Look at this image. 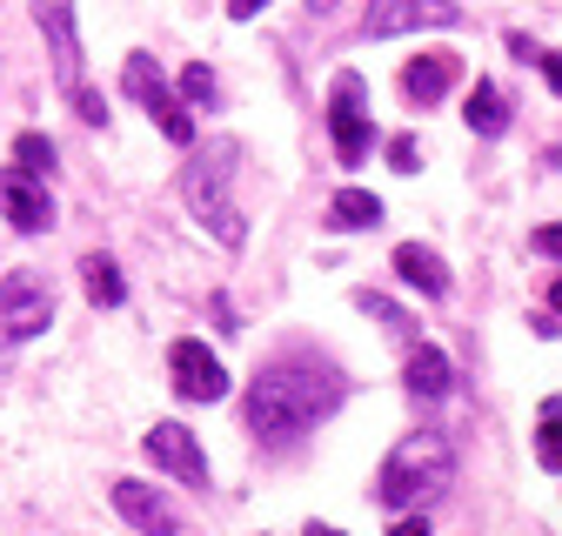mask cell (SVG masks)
Segmentation results:
<instances>
[{
	"label": "cell",
	"instance_id": "8fae6325",
	"mask_svg": "<svg viewBox=\"0 0 562 536\" xmlns=\"http://www.w3.org/2000/svg\"><path fill=\"white\" fill-rule=\"evenodd\" d=\"M168 369H175V389L188 402H222L228 395V369L207 356V343H175L168 349Z\"/></svg>",
	"mask_w": 562,
	"mask_h": 536
},
{
	"label": "cell",
	"instance_id": "4316f807",
	"mask_svg": "<svg viewBox=\"0 0 562 536\" xmlns=\"http://www.w3.org/2000/svg\"><path fill=\"white\" fill-rule=\"evenodd\" d=\"M536 60H542V75H549V88L562 94V54H536Z\"/></svg>",
	"mask_w": 562,
	"mask_h": 536
},
{
	"label": "cell",
	"instance_id": "cb8c5ba5",
	"mask_svg": "<svg viewBox=\"0 0 562 536\" xmlns=\"http://www.w3.org/2000/svg\"><path fill=\"white\" fill-rule=\"evenodd\" d=\"M75 114H81V121H108V108H101V94H88V88H81V101H75Z\"/></svg>",
	"mask_w": 562,
	"mask_h": 536
},
{
	"label": "cell",
	"instance_id": "83f0119b",
	"mask_svg": "<svg viewBox=\"0 0 562 536\" xmlns=\"http://www.w3.org/2000/svg\"><path fill=\"white\" fill-rule=\"evenodd\" d=\"M389 536H429V523H422V516H402V523H395Z\"/></svg>",
	"mask_w": 562,
	"mask_h": 536
},
{
	"label": "cell",
	"instance_id": "7a4b0ae2",
	"mask_svg": "<svg viewBox=\"0 0 562 536\" xmlns=\"http://www.w3.org/2000/svg\"><path fill=\"white\" fill-rule=\"evenodd\" d=\"M456 477V449L436 436V429H415L389 449V462L375 469V503L389 510H415V503H429L442 483Z\"/></svg>",
	"mask_w": 562,
	"mask_h": 536
},
{
	"label": "cell",
	"instance_id": "2e32d148",
	"mask_svg": "<svg viewBox=\"0 0 562 536\" xmlns=\"http://www.w3.org/2000/svg\"><path fill=\"white\" fill-rule=\"evenodd\" d=\"M375 222H382V201H375L369 188H341V194L328 201V228H341V235H348V228H375Z\"/></svg>",
	"mask_w": 562,
	"mask_h": 536
},
{
	"label": "cell",
	"instance_id": "ffe728a7",
	"mask_svg": "<svg viewBox=\"0 0 562 536\" xmlns=\"http://www.w3.org/2000/svg\"><path fill=\"white\" fill-rule=\"evenodd\" d=\"M536 456H542V469H562V402H549V423L536 436Z\"/></svg>",
	"mask_w": 562,
	"mask_h": 536
},
{
	"label": "cell",
	"instance_id": "5b68a950",
	"mask_svg": "<svg viewBox=\"0 0 562 536\" xmlns=\"http://www.w3.org/2000/svg\"><path fill=\"white\" fill-rule=\"evenodd\" d=\"M328 134H335V161L341 168H356L369 155V142H375V127H369V81L348 75V67L328 88Z\"/></svg>",
	"mask_w": 562,
	"mask_h": 536
},
{
	"label": "cell",
	"instance_id": "9a60e30c",
	"mask_svg": "<svg viewBox=\"0 0 562 536\" xmlns=\"http://www.w3.org/2000/svg\"><path fill=\"white\" fill-rule=\"evenodd\" d=\"M402 382L422 395V402H436V395H449V382H456V369H449V356L442 349H429L422 343L415 356H408V369H402Z\"/></svg>",
	"mask_w": 562,
	"mask_h": 536
},
{
	"label": "cell",
	"instance_id": "ac0fdd59",
	"mask_svg": "<svg viewBox=\"0 0 562 536\" xmlns=\"http://www.w3.org/2000/svg\"><path fill=\"white\" fill-rule=\"evenodd\" d=\"M462 114H469V127H475V134H503V127H509V101H503V88H496V81H475Z\"/></svg>",
	"mask_w": 562,
	"mask_h": 536
},
{
	"label": "cell",
	"instance_id": "30bf717a",
	"mask_svg": "<svg viewBox=\"0 0 562 536\" xmlns=\"http://www.w3.org/2000/svg\"><path fill=\"white\" fill-rule=\"evenodd\" d=\"M0 215H8L21 235H41V228H54V194L21 168H0Z\"/></svg>",
	"mask_w": 562,
	"mask_h": 536
},
{
	"label": "cell",
	"instance_id": "ba28073f",
	"mask_svg": "<svg viewBox=\"0 0 562 536\" xmlns=\"http://www.w3.org/2000/svg\"><path fill=\"white\" fill-rule=\"evenodd\" d=\"M140 449H148V462H155V469H168L175 483L207 490V456H201V443H194V429H188V423H155L148 436H140Z\"/></svg>",
	"mask_w": 562,
	"mask_h": 536
},
{
	"label": "cell",
	"instance_id": "7402d4cb",
	"mask_svg": "<svg viewBox=\"0 0 562 536\" xmlns=\"http://www.w3.org/2000/svg\"><path fill=\"white\" fill-rule=\"evenodd\" d=\"M181 94H188L194 108H201V101H215V75H207V67L194 60V67H188V75H181Z\"/></svg>",
	"mask_w": 562,
	"mask_h": 536
},
{
	"label": "cell",
	"instance_id": "f546056e",
	"mask_svg": "<svg viewBox=\"0 0 562 536\" xmlns=\"http://www.w3.org/2000/svg\"><path fill=\"white\" fill-rule=\"evenodd\" d=\"M308 536H341V529H328V523H308Z\"/></svg>",
	"mask_w": 562,
	"mask_h": 536
},
{
	"label": "cell",
	"instance_id": "f1b7e54d",
	"mask_svg": "<svg viewBox=\"0 0 562 536\" xmlns=\"http://www.w3.org/2000/svg\"><path fill=\"white\" fill-rule=\"evenodd\" d=\"M549 309H555V315H562V282H549Z\"/></svg>",
	"mask_w": 562,
	"mask_h": 536
},
{
	"label": "cell",
	"instance_id": "52a82bcc",
	"mask_svg": "<svg viewBox=\"0 0 562 536\" xmlns=\"http://www.w3.org/2000/svg\"><path fill=\"white\" fill-rule=\"evenodd\" d=\"M34 21L54 54V81L67 101H81V27H75V0H34Z\"/></svg>",
	"mask_w": 562,
	"mask_h": 536
},
{
	"label": "cell",
	"instance_id": "277c9868",
	"mask_svg": "<svg viewBox=\"0 0 562 536\" xmlns=\"http://www.w3.org/2000/svg\"><path fill=\"white\" fill-rule=\"evenodd\" d=\"M47 322H54V282L34 276V268H14V276L0 282V349L34 343Z\"/></svg>",
	"mask_w": 562,
	"mask_h": 536
},
{
	"label": "cell",
	"instance_id": "484cf974",
	"mask_svg": "<svg viewBox=\"0 0 562 536\" xmlns=\"http://www.w3.org/2000/svg\"><path fill=\"white\" fill-rule=\"evenodd\" d=\"M268 8V0H228V21H255Z\"/></svg>",
	"mask_w": 562,
	"mask_h": 536
},
{
	"label": "cell",
	"instance_id": "603a6c76",
	"mask_svg": "<svg viewBox=\"0 0 562 536\" xmlns=\"http://www.w3.org/2000/svg\"><path fill=\"white\" fill-rule=\"evenodd\" d=\"M536 255H562V222H549V228H536Z\"/></svg>",
	"mask_w": 562,
	"mask_h": 536
},
{
	"label": "cell",
	"instance_id": "d6986e66",
	"mask_svg": "<svg viewBox=\"0 0 562 536\" xmlns=\"http://www.w3.org/2000/svg\"><path fill=\"white\" fill-rule=\"evenodd\" d=\"M14 168L21 175H47L54 168V142H47V134H21V142H14Z\"/></svg>",
	"mask_w": 562,
	"mask_h": 536
},
{
	"label": "cell",
	"instance_id": "44dd1931",
	"mask_svg": "<svg viewBox=\"0 0 562 536\" xmlns=\"http://www.w3.org/2000/svg\"><path fill=\"white\" fill-rule=\"evenodd\" d=\"M389 168H395V175H415V168H422L415 134H395V142H389Z\"/></svg>",
	"mask_w": 562,
	"mask_h": 536
},
{
	"label": "cell",
	"instance_id": "3957f363",
	"mask_svg": "<svg viewBox=\"0 0 562 536\" xmlns=\"http://www.w3.org/2000/svg\"><path fill=\"white\" fill-rule=\"evenodd\" d=\"M181 194H188L194 222H201L207 235H215L222 248H241V242H248V222H241L235 194H228V148H215V155L188 161V168H181Z\"/></svg>",
	"mask_w": 562,
	"mask_h": 536
},
{
	"label": "cell",
	"instance_id": "4dcf8cb0",
	"mask_svg": "<svg viewBox=\"0 0 562 536\" xmlns=\"http://www.w3.org/2000/svg\"><path fill=\"white\" fill-rule=\"evenodd\" d=\"M308 8H315V14H322V8H335V0H308Z\"/></svg>",
	"mask_w": 562,
	"mask_h": 536
},
{
	"label": "cell",
	"instance_id": "5bb4252c",
	"mask_svg": "<svg viewBox=\"0 0 562 536\" xmlns=\"http://www.w3.org/2000/svg\"><path fill=\"white\" fill-rule=\"evenodd\" d=\"M395 276H402L408 289H422V295H442V289H449L442 255H436V248H422V242H402V248H395Z\"/></svg>",
	"mask_w": 562,
	"mask_h": 536
},
{
	"label": "cell",
	"instance_id": "d4e9b609",
	"mask_svg": "<svg viewBox=\"0 0 562 536\" xmlns=\"http://www.w3.org/2000/svg\"><path fill=\"white\" fill-rule=\"evenodd\" d=\"M362 309H375V315H382V322H395V328H402V309H395V302H389V295H362Z\"/></svg>",
	"mask_w": 562,
	"mask_h": 536
},
{
	"label": "cell",
	"instance_id": "7c38bea8",
	"mask_svg": "<svg viewBox=\"0 0 562 536\" xmlns=\"http://www.w3.org/2000/svg\"><path fill=\"white\" fill-rule=\"evenodd\" d=\"M114 510H121L140 536H175V529H181V510H175L161 490L134 483V477H114Z\"/></svg>",
	"mask_w": 562,
	"mask_h": 536
},
{
	"label": "cell",
	"instance_id": "6da1fadb",
	"mask_svg": "<svg viewBox=\"0 0 562 536\" xmlns=\"http://www.w3.org/2000/svg\"><path fill=\"white\" fill-rule=\"evenodd\" d=\"M341 402V382L328 369H308V362H274L248 382V429L261 443H295L302 429H315L328 410Z\"/></svg>",
	"mask_w": 562,
	"mask_h": 536
},
{
	"label": "cell",
	"instance_id": "4fadbf2b",
	"mask_svg": "<svg viewBox=\"0 0 562 536\" xmlns=\"http://www.w3.org/2000/svg\"><path fill=\"white\" fill-rule=\"evenodd\" d=\"M449 81H456V60H449V54H415V60L402 67V94L422 101V108H436V101L449 94Z\"/></svg>",
	"mask_w": 562,
	"mask_h": 536
},
{
	"label": "cell",
	"instance_id": "e0dca14e",
	"mask_svg": "<svg viewBox=\"0 0 562 536\" xmlns=\"http://www.w3.org/2000/svg\"><path fill=\"white\" fill-rule=\"evenodd\" d=\"M81 289H88L94 309H121V302H127V282H121V268H114L108 255H88V261H81Z\"/></svg>",
	"mask_w": 562,
	"mask_h": 536
},
{
	"label": "cell",
	"instance_id": "9c48e42d",
	"mask_svg": "<svg viewBox=\"0 0 562 536\" xmlns=\"http://www.w3.org/2000/svg\"><path fill=\"white\" fill-rule=\"evenodd\" d=\"M462 8L456 0H369V34L389 41V34H415V27H456Z\"/></svg>",
	"mask_w": 562,
	"mask_h": 536
},
{
	"label": "cell",
	"instance_id": "8992f818",
	"mask_svg": "<svg viewBox=\"0 0 562 536\" xmlns=\"http://www.w3.org/2000/svg\"><path fill=\"white\" fill-rule=\"evenodd\" d=\"M121 88L155 114V127L168 134L175 148H194V114L168 94V81H161V67H155V54H127V67H121Z\"/></svg>",
	"mask_w": 562,
	"mask_h": 536
}]
</instances>
